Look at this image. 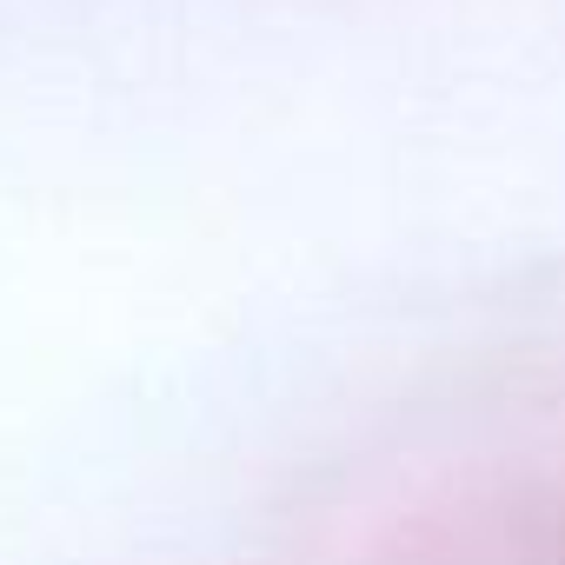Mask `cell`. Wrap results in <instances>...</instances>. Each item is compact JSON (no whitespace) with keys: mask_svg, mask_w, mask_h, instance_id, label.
Instances as JSON below:
<instances>
[{"mask_svg":"<svg viewBox=\"0 0 565 565\" xmlns=\"http://www.w3.org/2000/svg\"><path fill=\"white\" fill-rule=\"evenodd\" d=\"M399 565H565V472H525L426 519Z\"/></svg>","mask_w":565,"mask_h":565,"instance_id":"1","label":"cell"}]
</instances>
